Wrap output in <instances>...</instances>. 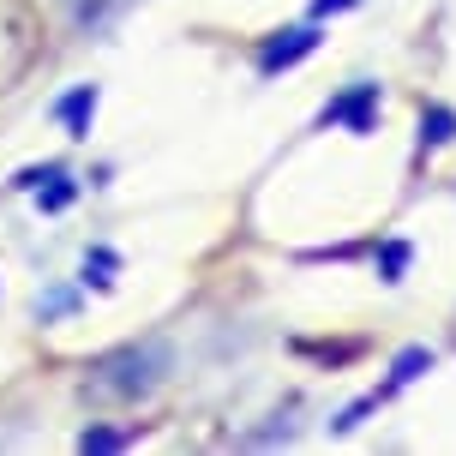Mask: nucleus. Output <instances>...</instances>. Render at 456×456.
<instances>
[{"mask_svg":"<svg viewBox=\"0 0 456 456\" xmlns=\"http://www.w3.org/2000/svg\"><path fill=\"white\" fill-rule=\"evenodd\" d=\"M168 372H175V348L162 337L120 342V348H109L85 366V396L91 403H144Z\"/></svg>","mask_w":456,"mask_h":456,"instance_id":"f257e3e1","label":"nucleus"},{"mask_svg":"<svg viewBox=\"0 0 456 456\" xmlns=\"http://www.w3.org/2000/svg\"><path fill=\"white\" fill-rule=\"evenodd\" d=\"M319 43H324L319 19L289 24V30H271V37H258V48H252V67H258V78H276V72L300 67V61H306V54H313Z\"/></svg>","mask_w":456,"mask_h":456,"instance_id":"f03ea898","label":"nucleus"},{"mask_svg":"<svg viewBox=\"0 0 456 456\" xmlns=\"http://www.w3.org/2000/svg\"><path fill=\"white\" fill-rule=\"evenodd\" d=\"M319 126H348L354 138H366L372 126H379V85H372V78H361V85L337 91L319 109Z\"/></svg>","mask_w":456,"mask_h":456,"instance_id":"7ed1b4c3","label":"nucleus"},{"mask_svg":"<svg viewBox=\"0 0 456 456\" xmlns=\"http://www.w3.org/2000/svg\"><path fill=\"white\" fill-rule=\"evenodd\" d=\"M96 85H72L61 102H54V120L67 126V138H91V120H96Z\"/></svg>","mask_w":456,"mask_h":456,"instance_id":"20e7f679","label":"nucleus"},{"mask_svg":"<svg viewBox=\"0 0 456 456\" xmlns=\"http://www.w3.org/2000/svg\"><path fill=\"white\" fill-rule=\"evenodd\" d=\"M420 372H433V348H427V342H409V348H396V361H390V379H385L379 390H385V396H396V390H409Z\"/></svg>","mask_w":456,"mask_h":456,"instance_id":"39448f33","label":"nucleus"},{"mask_svg":"<svg viewBox=\"0 0 456 456\" xmlns=\"http://www.w3.org/2000/svg\"><path fill=\"white\" fill-rule=\"evenodd\" d=\"M456 138V109L451 102H427L420 109V151H444Z\"/></svg>","mask_w":456,"mask_h":456,"instance_id":"423d86ee","label":"nucleus"},{"mask_svg":"<svg viewBox=\"0 0 456 456\" xmlns=\"http://www.w3.org/2000/svg\"><path fill=\"white\" fill-rule=\"evenodd\" d=\"M295 354H306V361H319V366H348V361H361L366 354V342H313V337H295Z\"/></svg>","mask_w":456,"mask_h":456,"instance_id":"0eeeda50","label":"nucleus"},{"mask_svg":"<svg viewBox=\"0 0 456 456\" xmlns=\"http://www.w3.org/2000/svg\"><path fill=\"white\" fill-rule=\"evenodd\" d=\"M372 265H379V282H403L409 265H414V247L409 240H379L372 247Z\"/></svg>","mask_w":456,"mask_h":456,"instance_id":"6e6552de","label":"nucleus"},{"mask_svg":"<svg viewBox=\"0 0 456 456\" xmlns=\"http://www.w3.org/2000/svg\"><path fill=\"white\" fill-rule=\"evenodd\" d=\"M120 6H126V0H72V24H78V30H102V24L120 19Z\"/></svg>","mask_w":456,"mask_h":456,"instance_id":"1a4fd4ad","label":"nucleus"},{"mask_svg":"<svg viewBox=\"0 0 456 456\" xmlns=\"http://www.w3.org/2000/svg\"><path fill=\"white\" fill-rule=\"evenodd\" d=\"M72 199H78V181H72L67 168H61V175H48V181L37 186V205H43V210H67Z\"/></svg>","mask_w":456,"mask_h":456,"instance_id":"9d476101","label":"nucleus"},{"mask_svg":"<svg viewBox=\"0 0 456 456\" xmlns=\"http://www.w3.org/2000/svg\"><path fill=\"white\" fill-rule=\"evenodd\" d=\"M379 403H390L385 390H366V396H354V403H348V409H342L337 420H330V433H354V427H361V420H366L372 409H379Z\"/></svg>","mask_w":456,"mask_h":456,"instance_id":"9b49d317","label":"nucleus"},{"mask_svg":"<svg viewBox=\"0 0 456 456\" xmlns=\"http://www.w3.org/2000/svg\"><path fill=\"white\" fill-rule=\"evenodd\" d=\"M133 444V433H120V427H85L78 433V451L91 456V451H126Z\"/></svg>","mask_w":456,"mask_h":456,"instance_id":"f8f14e48","label":"nucleus"},{"mask_svg":"<svg viewBox=\"0 0 456 456\" xmlns=\"http://www.w3.org/2000/svg\"><path fill=\"white\" fill-rule=\"evenodd\" d=\"M114 265H120V258H114V252L109 247H91V252H85V282H96V289H109V282H114Z\"/></svg>","mask_w":456,"mask_h":456,"instance_id":"ddd939ff","label":"nucleus"},{"mask_svg":"<svg viewBox=\"0 0 456 456\" xmlns=\"http://www.w3.org/2000/svg\"><path fill=\"white\" fill-rule=\"evenodd\" d=\"M72 306H78V295H72V289H54V295H48V300H37V319H67V313H72Z\"/></svg>","mask_w":456,"mask_h":456,"instance_id":"4468645a","label":"nucleus"},{"mask_svg":"<svg viewBox=\"0 0 456 456\" xmlns=\"http://www.w3.org/2000/svg\"><path fill=\"white\" fill-rule=\"evenodd\" d=\"M366 247H354V240H348V247H319V252H300V265H348V258H361Z\"/></svg>","mask_w":456,"mask_h":456,"instance_id":"2eb2a0df","label":"nucleus"},{"mask_svg":"<svg viewBox=\"0 0 456 456\" xmlns=\"http://www.w3.org/2000/svg\"><path fill=\"white\" fill-rule=\"evenodd\" d=\"M48 175H61V162H37V168H19V175H12V186H19V192H37Z\"/></svg>","mask_w":456,"mask_h":456,"instance_id":"dca6fc26","label":"nucleus"},{"mask_svg":"<svg viewBox=\"0 0 456 456\" xmlns=\"http://www.w3.org/2000/svg\"><path fill=\"white\" fill-rule=\"evenodd\" d=\"M348 6H361V0H313V19H337V12H348Z\"/></svg>","mask_w":456,"mask_h":456,"instance_id":"f3484780","label":"nucleus"}]
</instances>
